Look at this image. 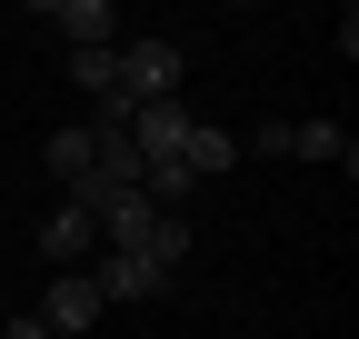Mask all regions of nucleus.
<instances>
[{
  "label": "nucleus",
  "mask_w": 359,
  "mask_h": 339,
  "mask_svg": "<svg viewBox=\"0 0 359 339\" xmlns=\"http://www.w3.org/2000/svg\"><path fill=\"white\" fill-rule=\"evenodd\" d=\"M90 249H100V220H90V209H50V220H40V260H50V270H80L90 260Z\"/></svg>",
  "instance_id": "obj_3"
},
{
  "label": "nucleus",
  "mask_w": 359,
  "mask_h": 339,
  "mask_svg": "<svg viewBox=\"0 0 359 339\" xmlns=\"http://www.w3.org/2000/svg\"><path fill=\"white\" fill-rule=\"evenodd\" d=\"M40 160H50L60 190H80V180H90V130H50V150H40Z\"/></svg>",
  "instance_id": "obj_9"
},
{
  "label": "nucleus",
  "mask_w": 359,
  "mask_h": 339,
  "mask_svg": "<svg viewBox=\"0 0 359 339\" xmlns=\"http://www.w3.org/2000/svg\"><path fill=\"white\" fill-rule=\"evenodd\" d=\"M240 150H259V160H290V120H259V130H250Z\"/></svg>",
  "instance_id": "obj_11"
},
{
  "label": "nucleus",
  "mask_w": 359,
  "mask_h": 339,
  "mask_svg": "<svg viewBox=\"0 0 359 339\" xmlns=\"http://www.w3.org/2000/svg\"><path fill=\"white\" fill-rule=\"evenodd\" d=\"M90 289H100V300H160V289H170V279H160L150 260H130V249H110V260H100V270H90Z\"/></svg>",
  "instance_id": "obj_6"
},
{
  "label": "nucleus",
  "mask_w": 359,
  "mask_h": 339,
  "mask_svg": "<svg viewBox=\"0 0 359 339\" xmlns=\"http://www.w3.org/2000/svg\"><path fill=\"white\" fill-rule=\"evenodd\" d=\"M0 319H11V300H0Z\"/></svg>",
  "instance_id": "obj_13"
},
{
  "label": "nucleus",
  "mask_w": 359,
  "mask_h": 339,
  "mask_svg": "<svg viewBox=\"0 0 359 339\" xmlns=\"http://www.w3.org/2000/svg\"><path fill=\"white\" fill-rule=\"evenodd\" d=\"M130 260H150L160 279H170V270H190V220H170V209H160V220L140 230V249H130Z\"/></svg>",
  "instance_id": "obj_7"
},
{
  "label": "nucleus",
  "mask_w": 359,
  "mask_h": 339,
  "mask_svg": "<svg viewBox=\"0 0 359 339\" xmlns=\"http://www.w3.org/2000/svg\"><path fill=\"white\" fill-rule=\"evenodd\" d=\"M120 50V100H180V40H110Z\"/></svg>",
  "instance_id": "obj_1"
},
{
  "label": "nucleus",
  "mask_w": 359,
  "mask_h": 339,
  "mask_svg": "<svg viewBox=\"0 0 359 339\" xmlns=\"http://www.w3.org/2000/svg\"><path fill=\"white\" fill-rule=\"evenodd\" d=\"M70 80L90 100H120V50H70Z\"/></svg>",
  "instance_id": "obj_10"
},
{
  "label": "nucleus",
  "mask_w": 359,
  "mask_h": 339,
  "mask_svg": "<svg viewBox=\"0 0 359 339\" xmlns=\"http://www.w3.org/2000/svg\"><path fill=\"white\" fill-rule=\"evenodd\" d=\"M0 339H50V329H40V310H11V319H0Z\"/></svg>",
  "instance_id": "obj_12"
},
{
  "label": "nucleus",
  "mask_w": 359,
  "mask_h": 339,
  "mask_svg": "<svg viewBox=\"0 0 359 339\" xmlns=\"http://www.w3.org/2000/svg\"><path fill=\"white\" fill-rule=\"evenodd\" d=\"M290 160H339V170H359V150H349L339 120H290Z\"/></svg>",
  "instance_id": "obj_8"
},
{
  "label": "nucleus",
  "mask_w": 359,
  "mask_h": 339,
  "mask_svg": "<svg viewBox=\"0 0 359 339\" xmlns=\"http://www.w3.org/2000/svg\"><path fill=\"white\" fill-rule=\"evenodd\" d=\"M180 170H190V180H230V170H240V140H230V130H210V120H190Z\"/></svg>",
  "instance_id": "obj_5"
},
{
  "label": "nucleus",
  "mask_w": 359,
  "mask_h": 339,
  "mask_svg": "<svg viewBox=\"0 0 359 339\" xmlns=\"http://www.w3.org/2000/svg\"><path fill=\"white\" fill-rule=\"evenodd\" d=\"M40 20H50V30H70V50H110V30H120V11H110V0H40Z\"/></svg>",
  "instance_id": "obj_4"
},
{
  "label": "nucleus",
  "mask_w": 359,
  "mask_h": 339,
  "mask_svg": "<svg viewBox=\"0 0 359 339\" xmlns=\"http://www.w3.org/2000/svg\"><path fill=\"white\" fill-rule=\"evenodd\" d=\"M100 289H90V270H60L50 279V300H40V329H50V339H80V329H100Z\"/></svg>",
  "instance_id": "obj_2"
}]
</instances>
